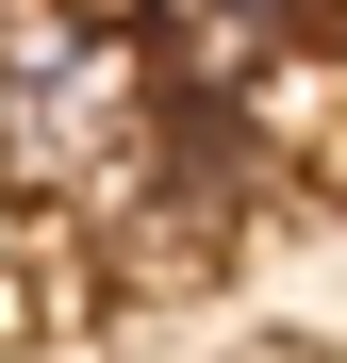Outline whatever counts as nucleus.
Here are the masks:
<instances>
[{
  "label": "nucleus",
  "mask_w": 347,
  "mask_h": 363,
  "mask_svg": "<svg viewBox=\"0 0 347 363\" xmlns=\"http://www.w3.org/2000/svg\"><path fill=\"white\" fill-rule=\"evenodd\" d=\"M116 99H133V83H116L99 33H67V17H17V33H0V149H17V165H83L116 133Z\"/></svg>",
  "instance_id": "nucleus-1"
}]
</instances>
